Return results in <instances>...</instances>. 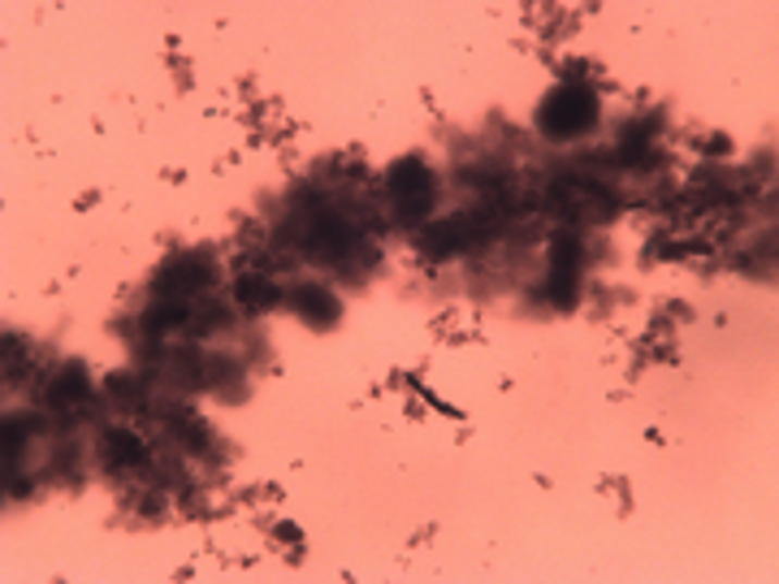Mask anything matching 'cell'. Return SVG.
Returning <instances> with one entry per match:
<instances>
[{
	"mask_svg": "<svg viewBox=\"0 0 779 584\" xmlns=\"http://www.w3.org/2000/svg\"><path fill=\"white\" fill-rule=\"evenodd\" d=\"M593 117H597V96L589 87H555L537 113L551 139H577L593 126Z\"/></svg>",
	"mask_w": 779,
	"mask_h": 584,
	"instance_id": "cell-1",
	"label": "cell"
},
{
	"mask_svg": "<svg viewBox=\"0 0 779 584\" xmlns=\"http://www.w3.org/2000/svg\"><path fill=\"white\" fill-rule=\"evenodd\" d=\"M433 203V174L424 170V161L407 157L389 170V208L398 221H420Z\"/></svg>",
	"mask_w": 779,
	"mask_h": 584,
	"instance_id": "cell-2",
	"label": "cell"
},
{
	"mask_svg": "<svg viewBox=\"0 0 779 584\" xmlns=\"http://www.w3.org/2000/svg\"><path fill=\"white\" fill-rule=\"evenodd\" d=\"M304 243L317 256H343L351 247V225L343 216H334V212H312V221L304 229Z\"/></svg>",
	"mask_w": 779,
	"mask_h": 584,
	"instance_id": "cell-3",
	"label": "cell"
},
{
	"mask_svg": "<svg viewBox=\"0 0 779 584\" xmlns=\"http://www.w3.org/2000/svg\"><path fill=\"white\" fill-rule=\"evenodd\" d=\"M551 256H555V264H551V295L559 303H568L572 286H577V273H581V247H577V238H559Z\"/></svg>",
	"mask_w": 779,
	"mask_h": 584,
	"instance_id": "cell-4",
	"label": "cell"
},
{
	"mask_svg": "<svg viewBox=\"0 0 779 584\" xmlns=\"http://www.w3.org/2000/svg\"><path fill=\"white\" fill-rule=\"evenodd\" d=\"M208 282V264H199V260H170L165 264V273L157 277V290L161 295H170V299H183V295H195L199 286Z\"/></svg>",
	"mask_w": 779,
	"mask_h": 584,
	"instance_id": "cell-5",
	"label": "cell"
},
{
	"mask_svg": "<svg viewBox=\"0 0 779 584\" xmlns=\"http://www.w3.org/2000/svg\"><path fill=\"white\" fill-rule=\"evenodd\" d=\"M468 238H472V216H446L442 225H433L424 234V251L429 256H450V251L468 247Z\"/></svg>",
	"mask_w": 779,
	"mask_h": 584,
	"instance_id": "cell-6",
	"label": "cell"
},
{
	"mask_svg": "<svg viewBox=\"0 0 779 584\" xmlns=\"http://www.w3.org/2000/svg\"><path fill=\"white\" fill-rule=\"evenodd\" d=\"M87 398V373H83V364H65L61 373H57V382L48 386V407L52 411H70V407H78Z\"/></svg>",
	"mask_w": 779,
	"mask_h": 584,
	"instance_id": "cell-7",
	"label": "cell"
},
{
	"mask_svg": "<svg viewBox=\"0 0 779 584\" xmlns=\"http://www.w3.org/2000/svg\"><path fill=\"white\" fill-rule=\"evenodd\" d=\"M295 312H299L308 325H330V321L338 316V303H334V295L321 290V286H299V290H295Z\"/></svg>",
	"mask_w": 779,
	"mask_h": 584,
	"instance_id": "cell-8",
	"label": "cell"
},
{
	"mask_svg": "<svg viewBox=\"0 0 779 584\" xmlns=\"http://www.w3.org/2000/svg\"><path fill=\"white\" fill-rule=\"evenodd\" d=\"M238 303L243 308H251V312H264V308H273V299H277V290L264 282V277H238Z\"/></svg>",
	"mask_w": 779,
	"mask_h": 584,
	"instance_id": "cell-9",
	"label": "cell"
},
{
	"mask_svg": "<svg viewBox=\"0 0 779 584\" xmlns=\"http://www.w3.org/2000/svg\"><path fill=\"white\" fill-rule=\"evenodd\" d=\"M104 455L113 459V468L118 463H139L144 459V442L135 433H109L104 437Z\"/></svg>",
	"mask_w": 779,
	"mask_h": 584,
	"instance_id": "cell-10",
	"label": "cell"
}]
</instances>
